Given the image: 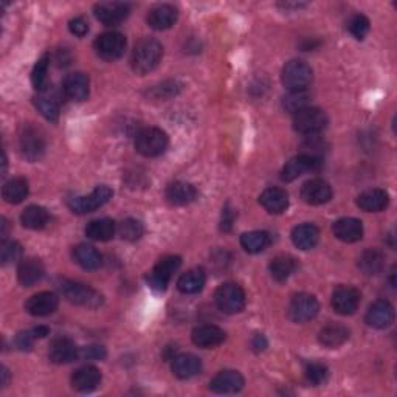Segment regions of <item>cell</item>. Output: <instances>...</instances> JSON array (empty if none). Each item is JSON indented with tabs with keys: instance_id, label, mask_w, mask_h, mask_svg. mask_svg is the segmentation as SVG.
Wrapping results in <instances>:
<instances>
[{
	"instance_id": "obj_22",
	"label": "cell",
	"mask_w": 397,
	"mask_h": 397,
	"mask_svg": "<svg viewBox=\"0 0 397 397\" xmlns=\"http://www.w3.org/2000/svg\"><path fill=\"white\" fill-rule=\"evenodd\" d=\"M179 13L172 5H157L148 14V24L154 30H168L177 22Z\"/></svg>"
},
{
	"instance_id": "obj_26",
	"label": "cell",
	"mask_w": 397,
	"mask_h": 397,
	"mask_svg": "<svg viewBox=\"0 0 397 397\" xmlns=\"http://www.w3.org/2000/svg\"><path fill=\"white\" fill-rule=\"evenodd\" d=\"M44 273H46V269H44V264H42L41 259L28 258V259H24V261L19 264L18 278H19L20 284H22V286L32 287L36 283H39L42 277H44Z\"/></svg>"
},
{
	"instance_id": "obj_49",
	"label": "cell",
	"mask_w": 397,
	"mask_h": 397,
	"mask_svg": "<svg viewBox=\"0 0 397 397\" xmlns=\"http://www.w3.org/2000/svg\"><path fill=\"white\" fill-rule=\"evenodd\" d=\"M69 30L75 36H78V38H84V36L89 33V24L85 22L83 18H75L70 20Z\"/></svg>"
},
{
	"instance_id": "obj_21",
	"label": "cell",
	"mask_w": 397,
	"mask_h": 397,
	"mask_svg": "<svg viewBox=\"0 0 397 397\" xmlns=\"http://www.w3.org/2000/svg\"><path fill=\"white\" fill-rule=\"evenodd\" d=\"M332 232H334L337 239H340L343 242H348V244L357 242L362 239V236H363V223L354 218H343V219H338L334 223Z\"/></svg>"
},
{
	"instance_id": "obj_7",
	"label": "cell",
	"mask_w": 397,
	"mask_h": 397,
	"mask_svg": "<svg viewBox=\"0 0 397 397\" xmlns=\"http://www.w3.org/2000/svg\"><path fill=\"white\" fill-rule=\"evenodd\" d=\"M126 38L118 32H107L99 34L95 41V52L104 61H117L125 55Z\"/></svg>"
},
{
	"instance_id": "obj_43",
	"label": "cell",
	"mask_w": 397,
	"mask_h": 397,
	"mask_svg": "<svg viewBox=\"0 0 397 397\" xmlns=\"http://www.w3.org/2000/svg\"><path fill=\"white\" fill-rule=\"evenodd\" d=\"M117 233L121 236V239L134 242L143 236V225L135 219H126L117 227Z\"/></svg>"
},
{
	"instance_id": "obj_17",
	"label": "cell",
	"mask_w": 397,
	"mask_h": 397,
	"mask_svg": "<svg viewBox=\"0 0 397 397\" xmlns=\"http://www.w3.org/2000/svg\"><path fill=\"white\" fill-rule=\"evenodd\" d=\"M244 388V377L237 371H221L210 382V389L218 394H235Z\"/></svg>"
},
{
	"instance_id": "obj_3",
	"label": "cell",
	"mask_w": 397,
	"mask_h": 397,
	"mask_svg": "<svg viewBox=\"0 0 397 397\" xmlns=\"http://www.w3.org/2000/svg\"><path fill=\"white\" fill-rule=\"evenodd\" d=\"M61 292L70 302L78 306L95 309L103 305V295L90 286L81 283H74V281H66L61 286Z\"/></svg>"
},
{
	"instance_id": "obj_9",
	"label": "cell",
	"mask_w": 397,
	"mask_h": 397,
	"mask_svg": "<svg viewBox=\"0 0 397 397\" xmlns=\"http://www.w3.org/2000/svg\"><path fill=\"white\" fill-rule=\"evenodd\" d=\"M19 148L28 162H38L44 155L47 144L44 135L38 129L33 126H25L19 137Z\"/></svg>"
},
{
	"instance_id": "obj_37",
	"label": "cell",
	"mask_w": 397,
	"mask_h": 397,
	"mask_svg": "<svg viewBox=\"0 0 397 397\" xmlns=\"http://www.w3.org/2000/svg\"><path fill=\"white\" fill-rule=\"evenodd\" d=\"M205 286V273L202 269H193L183 273L177 281V287L183 293H197Z\"/></svg>"
},
{
	"instance_id": "obj_47",
	"label": "cell",
	"mask_w": 397,
	"mask_h": 397,
	"mask_svg": "<svg viewBox=\"0 0 397 397\" xmlns=\"http://www.w3.org/2000/svg\"><path fill=\"white\" fill-rule=\"evenodd\" d=\"M106 357V349L103 346L92 344L79 348L78 351V360H103Z\"/></svg>"
},
{
	"instance_id": "obj_32",
	"label": "cell",
	"mask_w": 397,
	"mask_h": 397,
	"mask_svg": "<svg viewBox=\"0 0 397 397\" xmlns=\"http://www.w3.org/2000/svg\"><path fill=\"white\" fill-rule=\"evenodd\" d=\"M74 258L76 264L81 265L84 270H97L101 267V263H103L99 251L88 244L78 245L74 251Z\"/></svg>"
},
{
	"instance_id": "obj_23",
	"label": "cell",
	"mask_w": 397,
	"mask_h": 397,
	"mask_svg": "<svg viewBox=\"0 0 397 397\" xmlns=\"http://www.w3.org/2000/svg\"><path fill=\"white\" fill-rule=\"evenodd\" d=\"M389 204V196L385 190L380 188H374V190H368L360 194L357 197V205L366 213H379L385 210Z\"/></svg>"
},
{
	"instance_id": "obj_33",
	"label": "cell",
	"mask_w": 397,
	"mask_h": 397,
	"mask_svg": "<svg viewBox=\"0 0 397 397\" xmlns=\"http://www.w3.org/2000/svg\"><path fill=\"white\" fill-rule=\"evenodd\" d=\"M115 233H117V225H115V222L112 219L92 221L88 228H85V235H88V237L98 242L111 241Z\"/></svg>"
},
{
	"instance_id": "obj_14",
	"label": "cell",
	"mask_w": 397,
	"mask_h": 397,
	"mask_svg": "<svg viewBox=\"0 0 397 397\" xmlns=\"http://www.w3.org/2000/svg\"><path fill=\"white\" fill-rule=\"evenodd\" d=\"M321 165L323 160H320V158L300 154L297 157L291 158V160L286 163L283 172H281V177H283V180H286V182H293L295 179H298L300 176L305 174V172L320 169Z\"/></svg>"
},
{
	"instance_id": "obj_44",
	"label": "cell",
	"mask_w": 397,
	"mask_h": 397,
	"mask_svg": "<svg viewBox=\"0 0 397 397\" xmlns=\"http://www.w3.org/2000/svg\"><path fill=\"white\" fill-rule=\"evenodd\" d=\"M22 258V245L16 241H2L0 245V261L4 265L13 264Z\"/></svg>"
},
{
	"instance_id": "obj_24",
	"label": "cell",
	"mask_w": 397,
	"mask_h": 397,
	"mask_svg": "<svg viewBox=\"0 0 397 397\" xmlns=\"http://www.w3.org/2000/svg\"><path fill=\"white\" fill-rule=\"evenodd\" d=\"M165 196H166V200H168L171 205L183 207V205H188V204H191V202L196 200L197 190L191 183L176 182V183H171L168 188H166Z\"/></svg>"
},
{
	"instance_id": "obj_19",
	"label": "cell",
	"mask_w": 397,
	"mask_h": 397,
	"mask_svg": "<svg viewBox=\"0 0 397 397\" xmlns=\"http://www.w3.org/2000/svg\"><path fill=\"white\" fill-rule=\"evenodd\" d=\"M225 332L214 324H204V326L194 329L191 334L193 343L199 348H214L225 342Z\"/></svg>"
},
{
	"instance_id": "obj_11",
	"label": "cell",
	"mask_w": 397,
	"mask_h": 397,
	"mask_svg": "<svg viewBox=\"0 0 397 397\" xmlns=\"http://www.w3.org/2000/svg\"><path fill=\"white\" fill-rule=\"evenodd\" d=\"M112 190L109 186H98L97 190H93L89 196L83 197H75L69 202L70 210L78 214H85L98 210L103 205H106L107 202L112 197Z\"/></svg>"
},
{
	"instance_id": "obj_38",
	"label": "cell",
	"mask_w": 397,
	"mask_h": 397,
	"mask_svg": "<svg viewBox=\"0 0 397 397\" xmlns=\"http://www.w3.org/2000/svg\"><path fill=\"white\" fill-rule=\"evenodd\" d=\"M22 225L28 230H42L48 223V213L46 208L38 205H30L20 216Z\"/></svg>"
},
{
	"instance_id": "obj_20",
	"label": "cell",
	"mask_w": 397,
	"mask_h": 397,
	"mask_svg": "<svg viewBox=\"0 0 397 397\" xmlns=\"http://www.w3.org/2000/svg\"><path fill=\"white\" fill-rule=\"evenodd\" d=\"M101 384V372L95 366H83L71 375V386L79 393H90Z\"/></svg>"
},
{
	"instance_id": "obj_50",
	"label": "cell",
	"mask_w": 397,
	"mask_h": 397,
	"mask_svg": "<svg viewBox=\"0 0 397 397\" xmlns=\"http://www.w3.org/2000/svg\"><path fill=\"white\" fill-rule=\"evenodd\" d=\"M34 335L32 330H27V332H20L16 337V348L20 351H30L33 348V343H34Z\"/></svg>"
},
{
	"instance_id": "obj_45",
	"label": "cell",
	"mask_w": 397,
	"mask_h": 397,
	"mask_svg": "<svg viewBox=\"0 0 397 397\" xmlns=\"http://www.w3.org/2000/svg\"><path fill=\"white\" fill-rule=\"evenodd\" d=\"M370 19L363 16V14H354L348 22V30L356 39H363L370 33Z\"/></svg>"
},
{
	"instance_id": "obj_35",
	"label": "cell",
	"mask_w": 397,
	"mask_h": 397,
	"mask_svg": "<svg viewBox=\"0 0 397 397\" xmlns=\"http://www.w3.org/2000/svg\"><path fill=\"white\" fill-rule=\"evenodd\" d=\"M28 196V182L24 177H14L4 185L2 197L6 204H20Z\"/></svg>"
},
{
	"instance_id": "obj_39",
	"label": "cell",
	"mask_w": 397,
	"mask_h": 397,
	"mask_svg": "<svg viewBox=\"0 0 397 397\" xmlns=\"http://www.w3.org/2000/svg\"><path fill=\"white\" fill-rule=\"evenodd\" d=\"M270 244V236L265 232H249L241 236V245L249 253H259Z\"/></svg>"
},
{
	"instance_id": "obj_15",
	"label": "cell",
	"mask_w": 397,
	"mask_h": 397,
	"mask_svg": "<svg viewBox=\"0 0 397 397\" xmlns=\"http://www.w3.org/2000/svg\"><path fill=\"white\" fill-rule=\"evenodd\" d=\"M365 321L374 329H386L394 321V307L385 300H377L368 309Z\"/></svg>"
},
{
	"instance_id": "obj_46",
	"label": "cell",
	"mask_w": 397,
	"mask_h": 397,
	"mask_svg": "<svg viewBox=\"0 0 397 397\" xmlns=\"http://www.w3.org/2000/svg\"><path fill=\"white\" fill-rule=\"evenodd\" d=\"M328 368L321 363H309L306 366V379L315 386L324 384L328 380Z\"/></svg>"
},
{
	"instance_id": "obj_1",
	"label": "cell",
	"mask_w": 397,
	"mask_h": 397,
	"mask_svg": "<svg viewBox=\"0 0 397 397\" xmlns=\"http://www.w3.org/2000/svg\"><path fill=\"white\" fill-rule=\"evenodd\" d=\"M163 57V47L155 39L144 38L134 47L131 64L135 74L146 75L158 67Z\"/></svg>"
},
{
	"instance_id": "obj_54",
	"label": "cell",
	"mask_w": 397,
	"mask_h": 397,
	"mask_svg": "<svg viewBox=\"0 0 397 397\" xmlns=\"http://www.w3.org/2000/svg\"><path fill=\"white\" fill-rule=\"evenodd\" d=\"M2 377H4V380H2V386H6V385H8V377H10V374H8V370H6L5 366L2 368Z\"/></svg>"
},
{
	"instance_id": "obj_31",
	"label": "cell",
	"mask_w": 397,
	"mask_h": 397,
	"mask_svg": "<svg viewBox=\"0 0 397 397\" xmlns=\"http://www.w3.org/2000/svg\"><path fill=\"white\" fill-rule=\"evenodd\" d=\"M348 338H349V330L348 328L342 326V324H328V326H324L319 334L320 343L330 349L344 344L348 342Z\"/></svg>"
},
{
	"instance_id": "obj_52",
	"label": "cell",
	"mask_w": 397,
	"mask_h": 397,
	"mask_svg": "<svg viewBox=\"0 0 397 397\" xmlns=\"http://www.w3.org/2000/svg\"><path fill=\"white\" fill-rule=\"evenodd\" d=\"M251 348H253L256 352H261L267 348V340L263 334H256L251 340Z\"/></svg>"
},
{
	"instance_id": "obj_10",
	"label": "cell",
	"mask_w": 397,
	"mask_h": 397,
	"mask_svg": "<svg viewBox=\"0 0 397 397\" xmlns=\"http://www.w3.org/2000/svg\"><path fill=\"white\" fill-rule=\"evenodd\" d=\"M180 265H182V259H180V256H166L160 259V261L155 264L153 272L148 275L149 287L154 288V291L163 292L172 275L179 270Z\"/></svg>"
},
{
	"instance_id": "obj_16",
	"label": "cell",
	"mask_w": 397,
	"mask_h": 397,
	"mask_svg": "<svg viewBox=\"0 0 397 397\" xmlns=\"http://www.w3.org/2000/svg\"><path fill=\"white\" fill-rule=\"evenodd\" d=\"M301 199L309 205H323L332 199V188L321 179H312L302 185Z\"/></svg>"
},
{
	"instance_id": "obj_6",
	"label": "cell",
	"mask_w": 397,
	"mask_h": 397,
	"mask_svg": "<svg viewBox=\"0 0 397 397\" xmlns=\"http://www.w3.org/2000/svg\"><path fill=\"white\" fill-rule=\"evenodd\" d=\"M214 301L222 312L237 314L245 307V292L241 286L225 283L219 286L218 291H216Z\"/></svg>"
},
{
	"instance_id": "obj_13",
	"label": "cell",
	"mask_w": 397,
	"mask_h": 397,
	"mask_svg": "<svg viewBox=\"0 0 397 397\" xmlns=\"http://www.w3.org/2000/svg\"><path fill=\"white\" fill-rule=\"evenodd\" d=\"M362 295L352 286H342L332 295V307L340 315H352L358 309Z\"/></svg>"
},
{
	"instance_id": "obj_27",
	"label": "cell",
	"mask_w": 397,
	"mask_h": 397,
	"mask_svg": "<svg viewBox=\"0 0 397 397\" xmlns=\"http://www.w3.org/2000/svg\"><path fill=\"white\" fill-rule=\"evenodd\" d=\"M202 371L200 358L194 354H179L172 358V372L179 379H191Z\"/></svg>"
},
{
	"instance_id": "obj_28",
	"label": "cell",
	"mask_w": 397,
	"mask_h": 397,
	"mask_svg": "<svg viewBox=\"0 0 397 397\" xmlns=\"http://www.w3.org/2000/svg\"><path fill=\"white\" fill-rule=\"evenodd\" d=\"M261 205L272 214H281L288 207V194L283 188H267L259 197Z\"/></svg>"
},
{
	"instance_id": "obj_36",
	"label": "cell",
	"mask_w": 397,
	"mask_h": 397,
	"mask_svg": "<svg viewBox=\"0 0 397 397\" xmlns=\"http://www.w3.org/2000/svg\"><path fill=\"white\" fill-rule=\"evenodd\" d=\"M385 265V256L382 251L371 249L366 250L362 253V256L358 258V267L365 275H379V273L384 270Z\"/></svg>"
},
{
	"instance_id": "obj_48",
	"label": "cell",
	"mask_w": 397,
	"mask_h": 397,
	"mask_svg": "<svg viewBox=\"0 0 397 397\" xmlns=\"http://www.w3.org/2000/svg\"><path fill=\"white\" fill-rule=\"evenodd\" d=\"M177 90H179L177 83L168 81V83H163L160 85H157V88H154L153 93L155 95V98H168V97L176 95Z\"/></svg>"
},
{
	"instance_id": "obj_5",
	"label": "cell",
	"mask_w": 397,
	"mask_h": 397,
	"mask_svg": "<svg viewBox=\"0 0 397 397\" xmlns=\"http://www.w3.org/2000/svg\"><path fill=\"white\" fill-rule=\"evenodd\" d=\"M328 126V117L321 109L306 107L293 115V129L300 134L315 135Z\"/></svg>"
},
{
	"instance_id": "obj_18",
	"label": "cell",
	"mask_w": 397,
	"mask_h": 397,
	"mask_svg": "<svg viewBox=\"0 0 397 397\" xmlns=\"http://www.w3.org/2000/svg\"><path fill=\"white\" fill-rule=\"evenodd\" d=\"M60 305V298L53 292L36 293L25 302V310L34 316H47L53 314Z\"/></svg>"
},
{
	"instance_id": "obj_51",
	"label": "cell",
	"mask_w": 397,
	"mask_h": 397,
	"mask_svg": "<svg viewBox=\"0 0 397 397\" xmlns=\"http://www.w3.org/2000/svg\"><path fill=\"white\" fill-rule=\"evenodd\" d=\"M235 218H236V214H235V211L232 210V208H230L228 205L223 208L222 222H221V228L223 230V232H230V230H232Z\"/></svg>"
},
{
	"instance_id": "obj_53",
	"label": "cell",
	"mask_w": 397,
	"mask_h": 397,
	"mask_svg": "<svg viewBox=\"0 0 397 397\" xmlns=\"http://www.w3.org/2000/svg\"><path fill=\"white\" fill-rule=\"evenodd\" d=\"M32 332H33L34 338H46L47 335H50V329L47 326H38V328H34Z\"/></svg>"
},
{
	"instance_id": "obj_4",
	"label": "cell",
	"mask_w": 397,
	"mask_h": 397,
	"mask_svg": "<svg viewBox=\"0 0 397 397\" xmlns=\"http://www.w3.org/2000/svg\"><path fill=\"white\" fill-rule=\"evenodd\" d=\"M281 81H283L288 92L306 90L307 85L312 83V69L305 61L293 60L284 66L283 74H281Z\"/></svg>"
},
{
	"instance_id": "obj_2",
	"label": "cell",
	"mask_w": 397,
	"mask_h": 397,
	"mask_svg": "<svg viewBox=\"0 0 397 397\" xmlns=\"http://www.w3.org/2000/svg\"><path fill=\"white\" fill-rule=\"evenodd\" d=\"M168 135L158 127H144L135 137L137 153L144 157H157L168 148Z\"/></svg>"
},
{
	"instance_id": "obj_41",
	"label": "cell",
	"mask_w": 397,
	"mask_h": 397,
	"mask_svg": "<svg viewBox=\"0 0 397 397\" xmlns=\"http://www.w3.org/2000/svg\"><path fill=\"white\" fill-rule=\"evenodd\" d=\"M310 104V95L307 90H293L288 92V95L283 99V107L291 113H297L302 109H306Z\"/></svg>"
},
{
	"instance_id": "obj_12",
	"label": "cell",
	"mask_w": 397,
	"mask_h": 397,
	"mask_svg": "<svg viewBox=\"0 0 397 397\" xmlns=\"http://www.w3.org/2000/svg\"><path fill=\"white\" fill-rule=\"evenodd\" d=\"M95 18L104 25H120L127 19L131 6L121 2H101L93 6Z\"/></svg>"
},
{
	"instance_id": "obj_8",
	"label": "cell",
	"mask_w": 397,
	"mask_h": 397,
	"mask_svg": "<svg viewBox=\"0 0 397 397\" xmlns=\"http://www.w3.org/2000/svg\"><path fill=\"white\" fill-rule=\"evenodd\" d=\"M320 312V302L314 295L298 293L288 305V316L295 323H307Z\"/></svg>"
},
{
	"instance_id": "obj_25",
	"label": "cell",
	"mask_w": 397,
	"mask_h": 397,
	"mask_svg": "<svg viewBox=\"0 0 397 397\" xmlns=\"http://www.w3.org/2000/svg\"><path fill=\"white\" fill-rule=\"evenodd\" d=\"M78 351L75 343L69 340V338H56V340L50 346L48 357L53 363L62 365V363H70L78 360Z\"/></svg>"
},
{
	"instance_id": "obj_29",
	"label": "cell",
	"mask_w": 397,
	"mask_h": 397,
	"mask_svg": "<svg viewBox=\"0 0 397 397\" xmlns=\"http://www.w3.org/2000/svg\"><path fill=\"white\" fill-rule=\"evenodd\" d=\"M320 239V230L314 223H301L292 230V242L300 250L314 249Z\"/></svg>"
},
{
	"instance_id": "obj_34",
	"label": "cell",
	"mask_w": 397,
	"mask_h": 397,
	"mask_svg": "<svg viewBox=\"0 0 397 397\" xmlns=\"http://www.w3.org/2000/svg\"><path fill=\"white\" fill-rule=\"evenodd\" d=\"M270 275L277 281H286L292 273L297 270V259L291 255H278L270 261L269 265Z\"/></svg>"
},
{
	"instance_id": "obj_30",
	"label": "cell",
	"mask_w": 397,
	"mask_h": 397,
	"mask_svg": "<svg viewBox=\"0 0 397 397\" xmlns=\"http://www.w3.org/2000/svg\"><path fill=\"white\" fill-rule=\"evenodd\" d=\"M64 92L74 101H84L89 97V78L84 74H71L64 81Z\"/></svg>"
},
{
	"instance_id": "obj_42",
	"label": "cell",
	"mask_w": 397,
	"mask_h": 397,
	"mask_svg": "<svg viewBox=\"0 0 397 397\" xmlns=\"http://www.w3.org/2000/svg\"><path fill=\"white\" fill-rule=\"evenodd\" d=\"M34 106L36 109L41 112V115L48 121L56 123L60 120V104L57 101L52 97L47 95H38L34 98Z\"/></svg>"
},
{
	"instance_id": "obj_40",
	"label": "cell",
	"mask_w": 397,
	"mask_h": 397,
	"mask_svg": "<svg viewBox=\"0 0 397 397\" xmlns=\"http://www.w3.org/2000/svg\"><path fill=\"white\" fill-rule=\"evenodd\" d=\"M48 66H50V56L44 55L41 60L36 62V66L32 71V83L33 88L39 92H46L48 88Z\"/></svg>"
}]
</instances>
